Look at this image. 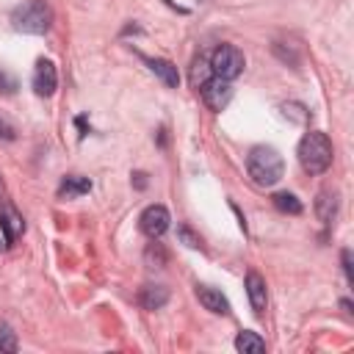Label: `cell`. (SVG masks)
<instances>
[{
    "instance_id": "cell-1",
    "label": "cell",
    "mask_w": 354,
    "mask_h": 354,
    "mask_svg": "<svg viewBox=\"0 0 354 354\" xmlns=\"http://www.w3.org/2000/svg\"><path fill=\"white\" fill-rule=\"evenodd\" d=\"M246 169H249V177H252L257 185H263V188L277 185V183L282 180V174H285L282 155H279L274 147H266V144H260V147H254V149L249 152Z\"/></svg>"
},
{
    "instance_id": "cell-2",
    "label": "cell",
    "mask_w": 354,
    "mask_h": 354,
    "mask_svg": "<svg viewBox=\"0 0 354 354\" xmlns=\"http://www.w3.org/2000/svg\"><path fill=\"white\" fill-rule=\"evenodd\" d=\"M299 163L304 171L310 174H324L332 166V141L326 138V133L321 130H310L304 133V138L299 141Z\"/></svg>"
},
{
    "instance_id": "cell-3",
    "label": "cell",
    "mask_w": 354,
    "mask_h": 354,
    "mask_svg": "<svg viewBox=\"0 0 354 354\" xmlns=\"http://www.w3.org/2000/svg\"><path fill=\"white\" fill-rule=\"evenodd\" d=\"M11 25L19 33L41 36L53 25V8L44 0H28V3H22V6H17L11 11Z\"/></svg>"
},
{
    "instance_id": "cell-4",
    "label": "cell",
    "mask_w": 354,
    "mask_h": 354,
    "mask_svg": "<svg viewBox=\"0 0 354 354\" xmlns=\"http://www.w3.org/2000/svg\"><path fill=\"white\" fill-rule=\"evenodd\" d=\"M207 61H210L213 75H218V77H224V80H235V77L243 72V66H246L243 53H241L235 44H218V47L210 53Z\"/></svg>"
},
{
    "instance_id": "cell-5",
    "label": "cell",
    "mask_w": 354,
    "mask_h": 354,
    "mask_svg": "<svg viewBox=\"0 0 354 354\" xmlns=\"http://www.w3.org/2000/svg\"><path fill=\"white\" fill-rule=\"evenodd\" d=\"M199 91H202V100H205V105H207L210 111H221V108H227V102L232 100V86H230V80H224V77H218V75H210V77L199 86Z\"/></svg>"
},
{
    "instance_id": "cell-6",
    "label": "cell",
    "mask_w": 354,
    "mask_h": 354,
    "mask_svg": "<svg viewBox=\"0 0 354 354\" xmlns=\"http://www.w3.org/2000/svg\"><path fill=\"white\" fill-rule=\"evenodd\" d=\"M169 221H171V216H169V210L163 205H149V207H144V213L138 218V227H141V232L147 238L155 241L169 230Z\"/></svg>"
},
{
    "instance_id": "cell-7",
    "label": "cell",
    "mask_w": 354,
    "mask_h": 354,
    "mask_svg": "<svg viewBox=\"0 0 354 354\" xmlns=\"http://www.w3.org/2000/svg\"><path fill=\"white\" fill-rule=\"evenodd\" d=\"M33 91L39 97H53L55 86H58V72H55V64L50 58H39L36 61V69H33V80H30Z\"/></svg>"
},
{
    "instance_id": "cell-8",
    "label": "cell",
    "mask_w": 354,
    "mask_h": 354,
    "mask_svg": "<svg viewBox=\"0 0 354 354\" xmlns=\"http://www.w3.org/2000/svg\"><path fill=\"white\" fill-rule=\"evenodd\" d=\"M0 230H3V241L11 246L19 235H22V230H25V221H22V213L11 205V202H3L0 205Z\"/></svg>"
},
{
    "instance_id": "cell-9",
    "label": "cell",
    "mask_w": 354,
    "mask_h": 354,
    "mask_svg": "<svg viewBox=\"0 0 354 354\" xmlns=\"http://www.w3.org/2000/svg\"><path fill=\"white\" fill-rule=\"evenodd\" d=\"M246 296H249V304H252L254 315H263L266 307H268V293H266V279L257 271L246 274Z\"/></svg>"
},
{
    "instance_id": "cell-10",
    "label": "cell",
    "mask_w": 354,
    "mask_h": 354,
    "mask_svg": "<svg viewBox=\"0 0 354 354\" xmlns=\"http://www.w3.org/2000/svg\"><path fill=\"white\" fill-rule=\"evenodd\" d=\"M196 299H199V304H202L205 310H210L213 315H227V313H230V301H227V296H224L221 290H216V288L196 285Z\"/></svg>"
},
{
    "instance_id": "cell-11",
    "label": "cell",
    "mask_w": 354,
    "mask_h": 354,
    "mask_svg": "<svg viewBox=\"0 0 354 354\" xmlns=\"http://www.w3.org/2000/svg\"><path fill=\"white\" fill-rule=\"evenodd\" d=\"M91 191V180L88 177H80V174H66L58 185V199H75V196H83Z\"/></svg>"
},
{
    "instance_id": "cell-12",
    "label": "cell",
    "mask_w": 354,
    "mask_h": 354,
    "mask_svg": "<svg viewBox=\"0 0 354 354\" xmlns=\"http://www.w3.org/2000/svg\"><path fill=\"white\" fill-rule=\"evenodd\" d=\"M315 216L326 227L335 221V216H337V191H329L326 188V191L318 194V199H315Z\"/></svg>"
},
{
    "instance_id": "cell-13",
    "label": "cell",
    "mask_w": 354,
    "mask_h": 354,
    "mask_svg": "<svg viewBox=\"0 0 354 354\" xmlns=\"http://www.w3.org/2000/svg\"><path fill=\"white\" fill-rule=\"evenodd\" d=\"M147 64L163 80V86H169V88H177L180 86V72H177V66L171 61H166V58H147Z\"/></svg>"
},
{
    "instance_id": "cell-14",
    "label": "cell",
    "mask_w": 354,
    "mask_h": 354,
    "mask_svg": "<svg viewBox=\"0 0 354 354\" xmlns=\"http://www.w3.org/2000/svg\"><path fill=\"white\" fill-rule=\"evenodd\" d=\"M138 301H141L144 310H160L169 301V288H163V285H144L141 293H138Z\"/></svg>"
},
{
    "instance_id": "cell-15",
    "label": "cell",
    "mask_w": 354,
    "mask_h": 354,
    "mask_svg": "<svg viewBox=\"0 0 354 354\" xmlns=\"http://www.w3.org/2000/svg\"><path fill=\"white\" fill-rule=\"evenodd\" d=\"M235 348L243 351V354H263L266 351V340L257 335V332H238L235 337Z\"/></svg>"
},
{
    "instance_id": "cell-16",
    "label": "cell",
    "mask_w": 354,
    "mask_h": 354,
    "mask_svg": "<svg viewBox=\"0 0 354 354\" xmlns=\"http://www.w3.org/2000/svg\"><path fill=\"white\" fill-rule=\"evenodd\" d=\"M274 207H277L279 213H290V216H299V213H301V202H299L296 194H290V191L274 194Z\"/></svg>"
},
{
    "instance_id": "cell-17",
    "label": "cell",
    "mask_w": 354,
    "mask_h": 354,
    "mask_svg": "<svg viewBox=\"0 0 354 354\" xmlns=\"http://www.w3.org/2000/svg\"><path fill=\"white\" fill-rule=\"evenodd\" d=\"M210 75H213V69H210V61H207L205 55H199V58L194 61V66H191V83L199 88V86H202V83H205Z\"/></svg>"
},
{
    "instance_id": "cell-18",
    "label": "cell",
    "mask_w": 354,
    "mask_h": 354,
    "mask_svg": "<svg viewBox=\"0 0 354 354\" xmlns=\"http://www.w3.org/2000/svg\"><path fill=\"white\" fill-rule=\"evenodd\" d=\"M279 108H282V113H285L288 119H293V122H301V124L310 122V111H307L301 102H282Z\"/></svg>"
},
{
    "instance_id": "cell-19",
    "label": "cell",
    "mask_w": 354,
    "mask_h": 354,
    "mask_svg": "<svg viewBox=\"0 0 354 354\" xmlns=\"http://www.w3.org/2000/svg\"><path fill=\"white\" fill-rule=\"evenodd\" d=\"M177 238H180L188 249H202V238H199L191 227H185V224H180V227H177Z\"/></svg>"
},
{
    "instance_id": "cell-20",
    "label": "cell",
    "mask_w": 354,
    "mask_h": 354,
    "mask_svg": "<svg viewBox=\"0 0 354 354\" xmlns=\"http://www.w3.org/2000/svg\"><path fill=\"white\" fill-rule=\"evenodd\" d=\"M17 88H19L17 77H14V75H11L6 66H0V94H3V97H11Z\"/></svg>"
},
{
    "instance_id": "cell-21",
    "label": "cell",
    "mask_w": 354,
    "mask_h": 354,
    "mask_svg": "<svg viewBox=\"0 0 354 354\" xmlns=\"http://www.w3.org/2000/svg\"><path fill=\"white\" fill-rule=\"evenodd\" d=\"M0 351H17V337L6 324H0Z\"/></svg>"
},
{
    "instance_id": "cell-22",
    "label": "cell",
    "mask_w": 354,
    "mask_h": 354,
    "mask_svg": "<svg viewBox=\"0 0 354 354\" xmlns=\"http://www.w3.org/2000/svg\"><path fill=\"white\" fill-rule=\"evenodd\" d=\"M147 263H149V266H163V263H166V252H163L160 243H149V249H147Z\"/></svg>"
},
{
    "instance_id": "cell-23",
    "label": "cell",
    "mask_w": 354,
    "mask_h": 354,
    "mask_svg": "<svg viewBox=\"0 0 354 354\" xmlns=\"http://www.w3.org/2000/svg\"><path fill=\"white\" fill-rule=\"evenodd\" d=\"M340 257H343V271H346V279L351 282V279H354V274H351V252H348V249H343V254H340Z\"/></svg>"
},
{
    "instance_id": "cell-24",
    "label": "cell",
    "mask_w": 354,
    "mask_h": 354,
    "mask_svg": "<svg viewBox=\"0 0 354 354\" xmlns=\"http://www.w3.org/2000/svg\"><path fill=\"white\" fill-rule=\"evenodd\" d=\"M0 138H6V141H14V138H17L14 127H11L8 122H3V119H0Z\"/></svg>"
},
{
    "instance_id": "cell-25",
    "label": "cell",
    "mask_w": 354,
    "mask_h": 354,
    "mask_svg": "<svg viewBox=\"0 0 354 354\" xmlns=\"http://www.w3.org/2000/svg\"><path fill=\"white\" fill-rule=\"evenodd\" d=\"M133 177H136V188H147V174L144 171H136Z\"/></svg>"
},
{
    "instance_id": "cell-26",
    "label": "cell",
    "mask_w": 354,
    "mask_h": 354,
    "mask_svg": "<svg viewBox=\"0 0 354 354\" xmlns=\"http://www.w3.org/2000/svg\"><path fill=\"white\" fill-rule=\"evenodd\" d=\"M340 307H343L346 313H351V301H348V299H343V301H340Z\"/></svg>"
}]
</instances>
